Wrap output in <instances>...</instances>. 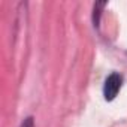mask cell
Returning a JSON list of instances; mask_svg holds the SVG:
<instances>
[{"mask_svg":"<svg viewBox=\"0 0 127 127\" xmlns=\"http://www.w3.org/2000/svg\"><path fill=\"white\" fill-rule=\"evenodd\" d=\"M121 84H123V78L120 73H111L106 81H105V85H103V96L108 102L114 100L115 96L118 94L120 88H121Z\"/></svg>","mask_w":127,"mask_h":127,"instance_id":"6da1fadb","label":"cell"},{"mask_svg":"<svg viewBox=\"0 0 127 127\" xmlns=\"http://www.w3.org/2000/svg\"><path fill=\"white\" fill-rule=\"evenodd\" d=\"M20 127H34V120H33L32 117H29V118H26V120L21 123Z\"/></svg>","mask_w":127,"mask_h":127,"instance_id":"7a4b0ae2","label":"cell"}]
</instances>
